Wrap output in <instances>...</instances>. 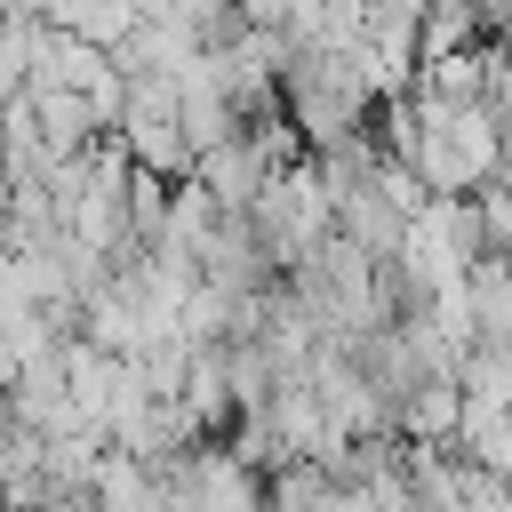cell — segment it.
<instances>
[{"label":"cell","mask_w":512,"mask_h":512,"mask_svg":"<svg viewBox=\"0 0 512 512\" xmlns=\"http://www.w3.org/2000/svg\"><path fill=\"white\" fill-rule=\"evenodd\" d=\"M248 224H256V240H264V256H272L280 272H296L304 256H320V240L336 232V192H328L320 152H304V160L272 168V184L256 192Z\"/></svg>","instance_id":"6da1fadb"},{"label":"cell","mask_w":512,"mask_h":512,"mask_svg":"<svg viewBox=\"0 0 512 512\" xmlns=\"http://www.w3.org/2000/svg\"><path fill=\"white\" fill-rule=\"evenodd\" d=\"M456 424H464V376H456V368L416 376V384L400 392V408H392V432L416 440V448H448Z\"/></svg>","instance_id":"7a4b0ae2"},{"label":"cell","mask_w":512,"mask_h":512,"mask_svg":"<svg viewBox=\"0 0 512 512\" xmlns=\"http://www.w3.org/2000/svg\"><path fill=\"white\" fill-rule=\"evenodd\" d=\"M56 24L120 56V48L136 40V24H144V8H136V0H64V16H56Z\"/></svg>","instance_id":"3957f363"},{"label":"cell","mask_w":512,"mask_h":512,"mask_svg":"<svg viewBox=\"0 0 512 512\" xmlns=\"http://www.w3.org/2000/svg\"><path fill=\"white\" fill-rule=\"evenodd\" d=\"M456 448H464L472 464H488V472H504V480H512V408H480V400H464Z\"/></svg>","instance_id":"277c9868"},{"label":"cell","mask_w":512,"mask_h":512,"mask_svg":"<svg viewBox=\"0 0 512 512\" xmlns=\"http://www.w3.org/2000/svg\"><path fill=\"white\" fill-rule=\"evenodd\" d=\"M456 376H464V400L512 408V344H472V352L456 360Z\"/></svg>","instance_id":"5b68a950"},{"label":"cell","mask_w":512,"mask_h":512,"mask_svg":"<svg viewBox=\"0 0 512 512\" xmlns=\"http://www.w3.org/2000/svg\"><path fill=\"white\" fill-rule=\"evenodd\" d=\"M8 512H48V504H8Z\"/></svg>","instance_id":"8992f818"},{"label":"cell","mask_w":512,"mask_h":512,"mask_svg":"<svg viewBox=\"0 0 512 512\" xmlns=\"http://www.w3.org/2000/svg\"><path fill=\"white\" fill-rule=\"evenodd\" d=\"M0 512H8V480H0Z\"/></svg>","instance_id":"52a82bcc"}]
</instances>
